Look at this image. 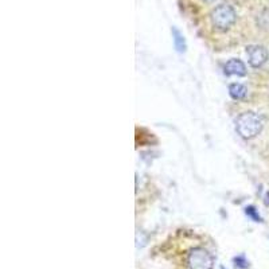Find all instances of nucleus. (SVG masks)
Instances as JSON below:
<instances>
[{
  "instance_id": "f257e3e1",
  "label": "nucleus",
  "mask_w": 269,
  "mask_h": 269,
  "mask_svg": "<svg viewBox=\"0 0 269 269\" xmlns=\"http://www.w3.org/2000/svg\"><path fill=\"white\" fill-rule=\"evenodd\" d=\"M236 129L244 139H253L261 132L262 120L257 113L245 112L236 121Z\"/></svg>"
},
{
  "instance_id": "f03ea898",
  "label": "nucleus",
  "mask_w": 269,
  "mask_h": 269,
  "mask_svg": "<svg viewBox=\"0 0 269 269\" xmlns=\"http://www.w3.org/2000/svg\"><path fill=\"white\" fill-rule=\"evenodd\" d=\"M211 23L220 31L229 30L236 22V11L228 4H221L211 12Z\"/></svg>"
},
{
  "instance_id": "7ed1b4c3",
  "label": "nucleus",
  "mask_w": 269,
  "mask_h": 269,
  "mask_svg": "<svg viewBox=\"0 0 269 269\" xmlns=\"http://www.w3.org/2000/svg\"><path fill=\"white\" fill-rule=\"evenodd\" d=\"M187 265L190 269H213V256L203 248H195L187 256Z\"/></svg>"
},
{
  "instance_id": "20e7f679",
  "label": "nucleus",
  "mask_w": 269,
  "mask_h": 269,
  "mask_svg": "<svg viewBox=\"0 0 269 269\" xmlns=\"http://www.w3.org/2000/svg\"><path fill=\"white\" fill-rule=\"evenodd\" d=\"M246 54H248V58H249L250 66H253V68H260L268 60L266 48L262 47V46H257V44L256 46H249L246 48Z\"/></svg>"
},
{
  "instance_id": "39448f33",
  "label": "nucleus",
  "mask_w": 269,
  "mask_h": 269,
  "mask_svg": "<svg viewBox=\"0 0 269 269\" xmlns=\"http://www.w3.org/2000/svg\"><path fill=\"white\" fill-rule=\"evenodd\" d=\"M246 68L244 62L240 60H230L225 65V74L226 76H245Z\"/></svg>"
},
{
  "instance_id": "423d86ee",
  "label": "nucleus",
  "mask_w": 269,
  "mask_h": 269,
  "mask_svg": "<svg viewBox=\"0 0 269 269\" xmlns=\"http://www.w3.org/2000/svg\"><path fill=\"white\" fill-rule=\"evenodd\" d=\"M229 94L234 100H242L246 96V88L241 84H232L229 86Z\"/></svg>"
},
{
  "instance_id": "0eeeda50",
  "label": "nucleus",
  "mask_w": 269,
  "mask_h": 269,
  "mask_svg": "<svg viewBox=\"0 0 269 269\" xmlns=\"http://www.w3.org/2000/svg\"><path fill=\"white\" fill-rule=\"evenodd\" d=\"M173 38H174V44L179 52H185L186 51V40L185 36L182 35L181 31L177 30L175 27H173Z\"/></svg>"
},
{
  "instance_id": "6e6552de",
  "label": "nucleus",
  "mask_w": 269,
  "mask_h": 269,
  "mask_svg": "<svg viewBox=\"0 0 269 269\" xmlns=\"http://www.w3.org/2000/svg\"><path fill=\"white\" fill-rule=\"evenodd\" d=\"M245 213H246V216H248V217L252 218L253 221L261 222V217L258 216V213H257V211H256V209H254L253 206H248V207H246V209H245Z\"/></svg>"
},
{
  "instance_id": "1a4fd4ad",
  "label": "nucleus",
  "mask_w": 269,
  "mask_h": 269,
  "mask_svg": "<svg viewBox=\"0 0 269 269\" xmlns=\"http://www.w3.org/2000/svg\"><path fill=\"white\" fill-rule=\"evenodd\" d=\"M234 262H236L234 265L237 266V268H241V269L248 268V265H249V264H248V261H246V258L244 257V256H238V257L234 258Z\"/></svg>"
},
{
  "instance_id": "9d476101",
  "label": "nucleus",
  "mask_w": 269,
  "mask_h": 269,
  "mask_svg": "<svg viewBox=\"0 0 269 269\" xmlns=\"http://www.w3.org/2000/svg\"><path fill=\"white\" fill-rule=\"evenodd\" d=\"M203 2H206V3H211V2H216V0H203Z\"/></svg>"
},
{
  "instance_id": "9b49d317",
  "label": "nucleus",
  "mask_w": 269,
  "mask_h": 269,
  "mask_svg": "<svg viewBox=\"0 0 269 269\" xmlns=\"http://www.w3.org/2000/svg\"><path fill=\"white\" fill-rule=\"evenodd\" d=\"M221 269H225V268H221Z\"/></svg>"
}]
</instances>
